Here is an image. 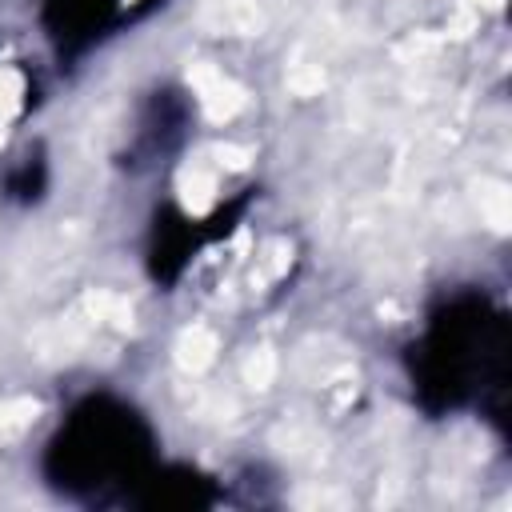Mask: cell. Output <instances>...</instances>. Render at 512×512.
<instances>
[{
  "label": "cell",
  "instance_id": "obj_3",
  "mask_svg": "<svg viewBox=\"0 0 512 512\" xmlns=\"http://www.w3.org/2000/svg\"><path fill=\"white\" fill-rule=\"evenodd\" d=\"M152 4L156 0H44L40 24H44V36L56 48V56L76 60V56L92 52L96 44H104L108 36H116L120 24L148 12Z\"/></svg>",
  "mask_w": 512,
  "mask_h": 512
},
{
  "label": "cell",
  "instance_id": "obj_1",
  "mask_svg": "<svg viewBox=\"0 0 512 512\" xmlns=\"http://www.w3.org/2000/svg\"><path fill=\"white\" fill-rule=\"evenodd\" d=\"M508 316L480 288L444 292L408 352L416 404L432 416L504 396L508 384Z\"/></svg>",
  "mask_w": 512,
  "mask_h": 512
},
{
  "label": "cell",
  "instance_id": "obj_4",
  "mask_svg": "<svg viewBox=\"0 0 512 512\" xmlns=\"http://www.w3.org/2000/svg\"><path fill=\"white\" fill-rule=\"evenodd\" d=\"M4 188H8V196L24 200V204H28V200H36V196L44 192V164H40V160H24V164L8 176V184H4Z\"/></svg>",
  "mask_w": 512,
  "mask_h": 512
},
{
  "label": "cell",
  "instance_id": "obj_2",
  "mask_svg": "<svg viewBox=\"0 0 512 512\" xmlns=\"http://www.w3.org/2000/svg\"><path fill=\"white\" fill-rule=\"evenodd\" d=\"M160 464L152 420L116 392L80 396L44 444L40 472L68 500L132 504L144 476Z\"/></svg>",
  "mask_w": 512,
  "mask_h": 512
}]
</instances>
